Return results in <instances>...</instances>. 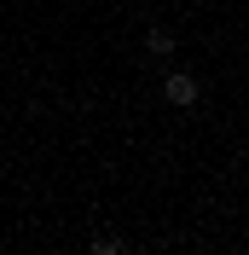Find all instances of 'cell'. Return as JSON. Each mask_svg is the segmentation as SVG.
<instances>
[{
    "label": "cell",
    "instance_id": "cell-1",
    "mask_svg": "<svg viewBox=\"0 0 249 255\" xmlns=\"http://www.w3.org/2000/svg\"><path fill=\"white\" fill-rule=\"evenodd\" d=\"M162 99L180 105V111H191V105L203 99V81L191 76V70H168V76H162Z\"/></svg>",
    "mask_w": 249,
    "mask_h": 255
},
{
    "label": "cell",
    "instance_id": "cell-2",
    "mask_svg": "<svg viewBox=\"0 0 249 255\" xmlns=\"http://www.w3.org/2000/svg\"><path fill=\"white\" fill-rule=\"evenodd\" d=\"M145 47H151L156 58H174V47H180V41H174V29H162V23H156V29H145Z\"/></svg>",
    "mask_w": 249,
    "mask_h": 255
},
{
    "label": "cell",
    "instance_id": "cell-3",
    "mask_svg": "<svg viewBox=\"0 0 249 255\" xmlns=\"http://www.w3.org/2000/svg\"><path fill=\"white\" fill-rule=\"evenodd\" d=\"M122 250H127V244L110 238V232H99V238H93V255H122Z\"/></svg>",
    "mask_w": 249,
    "mask_h": 255
}]
</instances>
